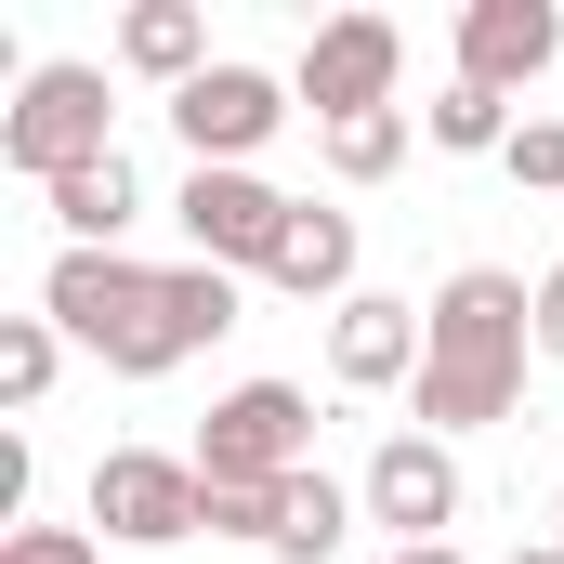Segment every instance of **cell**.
I'll return each instance as SVG.
<instances>
[{"label": "cell", "mask_w": 564, "mask_h": 564, "mask_svg": "<svg viewBox=\"0 0 564 564\" xmlns=\"http://www.w3.org/2000/svg\"><path fill=\"white\" fill-rule=\"evenodd\" d=\"M40 315L79 355H106L119 381H158V368H184L237 328V276L224 263H132V250H53Z\"/></svg>", "instance_id": "cell-1"}, {"label": "cell", "mask_w": 564, "mask_h": 564, "mask_svg": "<svg viewBox=\"0 0 564 564\" xmlns=\"http://www.w3.org/2000/svg\"><path fill=\"white\" fill-rule=\"evenodd\" d=\"M525 355H539V289L499 263H459L421 315V433H486L525 408Z\"/></svg>", "instance_id": "cell-2"}, {"label": "cell", "mask_w": 564, "mask_h": 564, "mask_svg": "<svg viewBox=\"0 0 564 564\" xmlns=\"http://www.w3.org/2000/svg\"><path fill=\"white\" fill-rule=\"evenodd\" d=\"M119 158V106H106V66H26V93L0 106V171H26L40 197L66 171Z\"/></svg>", "instance_id": "cell-3"}, {"label": "cell", "mask_w": 564, "mask_h": 564, "mask_svg": "<svg viewBox=\"0 0 564 564\" xmlns=\"http://www.w3.org/2000/svg\"><path fill=\"white\" fill-rule=\"evenodd\" d=\"M197 473H210V486H289V473H315V394H302V381H237V394H210Z\"/></svg>", "instance_id": "cell-4"}, {"label": "cell", "mask_w": 564, "mask_h": 564, "mask_svg": "<svg viewBox=\"0 0 564 564\" xmlns=\"http://www.w3.org/2000/svg\"><path fill=\"white\" fill-rule=\"evenodd\" d=\"M197 512H210L197 459H171V446H106V459H93V525H106V539L171 552V539H197Z\"/></svg>", "instance_id": "cell-5"}, {"label": "cell", "mask_w": 564, "mask_h": 564, "mask_svg": "<svg viewBox=\"0 0 564 564\" xmlns=\"http://www.w3.org/2000/svg\"><path fill=\"white\" fill-rule=\"evenodd\" d=\"M394 79H408V26L394 13H328L315 40H302V106H315V132L328 119H368V106H394Z\"/></svg>", "instance_id": "cell-6"}, {"label": "cell", "mask_w": 564, "mask_h": 564, "mask_svg": "<svg viewBox=\"0 0 564 564\" xmlns=\"http://www.w3.org/2000/svg\"><path fill=\"white\" fill-rule=\"evenodd\" d=\"M171 210H184V250H197V263H224V276H263L302 197H276L263 171H184V197H171Z\"/></svg>", "instance_id": "cell-7"}, {"label": "cell", "mask_w": 564, "mask_h": 564, "mask_svg": "<svg viewBox=\"0 0 564 564\" xmlns=\"http://www.w3.org/2000/svg\"><path fill=\"white\" fill-rule=\"evenodd\" d=\"M355 499H368V525H394V552H433V539L459 525V459H446V433H381L368 473H355Z\"/></svg>", "instance_id": "cell-8"}, {"label": "cell", "mask_w": 564, "mask_h": 564, "mask_svg": "<svg viewBox=\"0 0 564 564\" xmlns=\"http://www.w3.org/2000/svg\"><path fill=\"white\" fill-rule=\"evenodd\" d=\"M276 119H289V79H263V66H210V79L171 93V132H184L197 171H250L276 144Z\"/></svg>", "instance_id": "cell-9"}, {"label": "cell", "mask_w": 564, "mask_h": 564, "mask_svg": "<svg viewBox=\"0 0 564 564\" xmlns=\"http://www.w3.org/2000/svg\"><path fill=\"white\" fill-rule=\"evenodd\" d=\"M552 53H564L552 0H473V13H459V79L499 93V106H512L525 79H552Z\"/></svg>", "instance_id": "cell-10"}, {"label": "cell", "mask_w": 564, "mask_h": 564, "mask_svg": "<svg viewBox=\"0 0 564 564\" xmlns=\"http://www.w3.org/2000/svg\"><path fill=\"white\" fill-rule=\"evenodd\" d=\"M328 381H341V394H394V381H421V302L355 289V302L328 315Z\"/></svg>", "instance_id": "cell-11"}, {"label": "cell", "mask_w": 564, "mask_h": 564, "mask_svg": "<svg viewBox=\"0 0 564 564\" xmlns=\"http://www.w3.org/2000/svg\"><path fill=\"white\" fill-rule=\"evenodd\" d=\"M263 276H276L289 302H328V315H341V302H355V210H315V197H302Z\"/></svg>", "instance_id": "cell-12"}, {"label": "cell", "mask_w": 564, "mask_h": 564, "mask_svg": "<svg viewBox=\"0 0 564 564\" xmlns=\"http://www.w3.org/2000/svg\"><path fill=\"white\" fill-rule=\"evenodd\" d=\"M119 66L158 79V93L210 79V13H197V0H132V13H119Z\"/></svg>", "instance_id": "cell-13"}, {"label": "cell", "mask_w": 564, "mask_h": 564, "mask_svg": "<svg viewBox=\"0 0 564 564\" xmlns=\"http://www.w3.org/2000/svg\"><path fill=\"white\" fill-rule=\"evenodd\" d=\"M355 512H368L355 486H328V473H289V486H276V539H263V552H276V564H328L341 539H355Z\"/></svg>", "instance_id": "cell-14"}, {"label": "cell", "mask_w": 564, "mask_h": 564, "mask_svg": "<svg viewBox=\"0 0 564 564\" xmlns=\"http://www.w3.org/2000/svg\"><path fill=\"white\" fill-rule=\"evenodd\" d=\"M132 210H144L132 158H93V171H66V184H53V224H66V250H119V237H132Z\"/></svg>", "instance_id": "cell-15"}, {"label": "cell", "mask_w": 564, "mask_h": 564, "mask_svg": "<svg viewBox=\"0 0 564 564\" xmlns=\"http://www.w3.org/2000/svg\"><path fill=\"white\" fill-rule=\"evenodd\" d=\"M421 132L446 144V158H512V132H525V119H512L499 93H473V79H446V93H433V119H421Z\"/></svg>", "instance_id": "cell-16"}, {"label": "cell", "mask_w": 564, "mask_h": 564, "mask_svg": "<svg viewBox=\"0 0 564 564\" xmlns=\"http://www.w3.org/2000/svg\"><path fill=\"white\" fill-rule=\"evenodd\" d=\"M53 368H66V328H53V315H0V408H13V421L53 394Z\"/></svg>", "instance_id": "cell-17"}, {"label": "cell", "mask_w": 564, "mask_h": 564, "mask_svg": "<svg viewBox=\"0 0 564 564\" xmlns=\"http://www.w3.org/2000/svg\"><path fill=\"white\" fill-rule=\"evenodd\" d=\"M328 171L341 184H381V171H408V106H368V119H328Z\"/></svg>", "instance_id": "cell-18"}, {"label": "cell", "mask_w": 564, "mask_h": 564, "mask_svg": "<svg viewBox=\"0 0 564 564\" xmlns=\"http://www.w3.org/2000/svg\"><path fill=\"white\" fill-rule=\"evenodd\" d=\"M210 486V473H197ZM210 539H276V486H210V512H197Z\"/></svg>", "instance_id": "cell-19"}, {"label": "cell", "mask_w": 564, "mask_h": 564, "mask_svg": "<svg viewBox=\"0 0 564 564\" xmlns=\"http://www.w3.org/2000/svg\"><path fill=\"white\" fill-rule=\"evenodd\" d=\"M0 564H106V539H93V525H13Z\"/></svg>", "instance_id": "cell-20"}, {"label": "cell", "mask_w": 564, "mask_h": 564, "mask_svg": "<svg viewBox=\"0 0 564 564\" xmlns=\"http://www.w3.org/2000/svg\"><path fill=\"white\" fill-rule=\"evenodd\" d=\"M499 171H512V184H539V197H564V119H525Z\"/></svg>", "instance_id": "cell-21"}, {"label": "cell", "mask_w": 564, "mask_h": 564, "mask_svg": "<svg viewBox=\"0 0 564 564\" xmlns=\"http://www.w3.org/2000/svg\"><path fill=\"white\" fill-rule=\"evenodd\" d=\"M539 355L564 368V250H552V276H539Z\"/></svg>", "instance_id": "cell-22"}, {"label": "cell", "mask_w": 564, "mask_h": 564, "mask_svg": "<svg viewBox=\"0 0 564 564\" xmlns=\"http://www.w3.org/2000/svg\"><path fill=\"white\" fill-rule=\"evenodd\" d=\"M499 564H564V539H525V552H499Z\"/></svg>", "instance_id": "cell-23"}, {"label": "cell", "mask_w": 564, "mask_h": 564, "mask_svg": "<svg viewBox=\"0 0 564 564\" xmlns=\"http://www.w3.org/2000/svg\"><path fill=\"white\" fill-rule=\"evenodd\" d=\"M394 564H459V552H446V539H433V552H394Z\"/></svg>", "instance_id": "cell-24"}, {"label": "cell", "mask_w": 564, "mask_h": 564, "mask_svg": "<svg viewBox=\"0 0 564 564\" xmlns=\"http://www.w3.org/2000/svg\"><path fill=\"white\" fill-rule=\"evenodd\" d=\"M552 525H564V486H552Z\"/></svg>", "instance_id": "cell-25"}]
</instances>
